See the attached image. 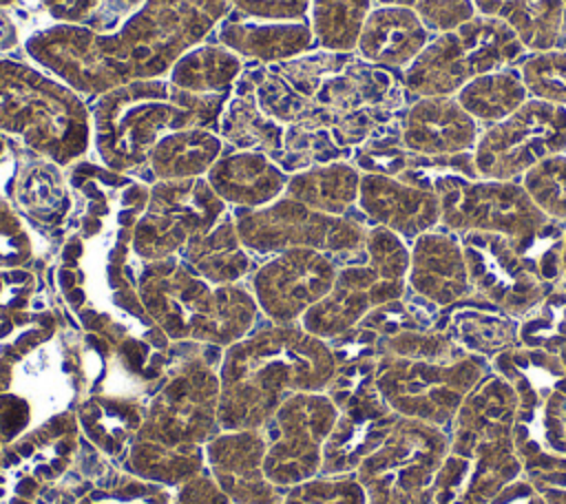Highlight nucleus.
Returning a JSON list of instances; mask_svg holds the SVG:
<instances>
[{"instance_id": "9d476101", "label": "nucleus", "mask_w": 566, "mask_h": 504, "mask_svg": "<svg viewBox=\"0 0 566 504\" xmlns=\"http://www.w3.org/2000/svg\"><path fill=\"white\" fill-rule=\"evenodd\" d=\"M442 223L453 232H493L509 237L522 252L548 228V217L520 181L455 177L438 195Z\"/></svg>"}, {"instance_id": "37998d69", "label": "nucleus", "mask_w": 566, "mask_h": 504, "mask_svg": "<svg viewBox=\"0 0 566 504\" xmlns=\"http://www.w3.org/2000/svg\"><path fill=\"white\" fill-rule=\"evenodd\" d=\"M170 504H232L210 473H199L177 486Z\"/></svg>"}, {"instance_id": "a18cd8bd", "label": "nucleus", "mask_w": 566, "mask_h": 504, "mask_svg": "<svg viewBox=\"0 0 566 504\" xmlns=\"http://www.w3.org/2000/svg\"><path fill=\"white\" fill-rule=\"evenodd\" d=\"M4 153H7V135L0 133V161L4 159Z\"/></svg>"}, {"instance_id": "ddd939ff", "label": "nucleus", "mask_w": 566, "mask_h": 504, "mask_svg": "<svg viewBox=\"0 0 566 504\" xmlns=\"http://www.w3.org/2000/svg\"><path fill=\"white\" fill-rule=\"evenodd\" d=\"M336 261L312 248H290L256 267L250 292L272 323H298L303 314L325 298L336 283Z\"/></svg>"}, {"instance_id": "4c0bfd02", "label": "nucleus", "mask_w": 566, "mask_h": 504, "mask_svg": "<svg viewBox=\"0 0 566 504\" xmlns=\"http://www.w3.org/2000/svg\"><path fill=\"white\" fill-rule=\"evenodd\" d=\"M33 256L31 237L20 217L0 201V267H22Z\"/></svg>"}, {"instance_id": "7c9ffc66", "label": "nucleus", "mask_w": 566, "mask_h": 504, "mask_svg": "<svg viewBox=\"0 0 566 504\" xmlns=\"http://www.w3.org/2000/svg\"><path fill=\"white\" fill-rule=\"evenodd\" d=\"M460 106L482 126H493L513 115L526 99V86L517 66L478 75L455 93Z\"/></svg>"}, {"instance_id": "a19ab883", "label": "nucleus", "mask_w": 566, "mask_h": 504, "mask_svg": "<svg viewBox=\"0 0 566 504\" xmlns=\"http://www.w3.org/2000/svg\"><path fill=\"white\" fill-rule=\"evenodd\" d=\"M35 290V276L22 267L0 270V314H13L27 307Z\"/></svg>"}, {"instance_id": "72a5a7b5", "label": "nucleus", "mask_w": 566, "mask_h": 504, "mask_svg": "<svg viewBox=\"0 0 566 504\" xmlns=\"http://www.w3.org/2000/svg\"><path fill=\"white\" fill-rule=\"evenodd\" d=\"M528 99L566 106V49L526 53L517 64Z\"/></svg>"}, {"instance_id": "f8f14e48", "label": "nucleus", "mask_w": 566, "mask_h": 504, "mask_svg": "<svg viewBox=\"0 0 566 504\" xmlns=\"http://www.w3.org/2000/svg\"><path fill=\"white\" fill-rule=\"evenodd\" d=\"M557 153H566V106L526 99L506 119L482 128L473 161L482 179L515 181Z\"/></svg>"}, {"instance_id": "39448f33", "label": "nucleus", "mask_w": 566, "mask_h": 504, "mask_svg": "<svg viewBox=\"0 0 566 504\" xmlns=\"http://www.w3.org/2000/svg\"><path fill=\"white\" fill-rule=\"evenodd\" d=\"M0 133L62 168L93 144L91 111L80 93L40 66L0 55Z\"/></svg>"}, {"instance_id": "20e7f679", "label": "nucleus", "mask_w": 566, "mask_h": 504, "mask_svg": "<svg viewBox=\"0 0 566 504\" xmlns=\"http://www.w3.org/2000/svg\"><path fill=\"white\" fill-rule=\"evenodd\" d=\"M228 11V0H142L115 31H95V46L113 86L166 77Z\"/></svg>"}, {"instance_id": "9b49d317", "label": "nucleus", "mask_w": 566, "mask_h": 504, "mask_svg": "<svg viewBox=\"0 0 566 504\" xmlns=\"http://www.w3.org/2000/svg\"><path fill=\"white\" fill-rule=\"evenodd\" d=\"M338 407L323 393H294L261 427L265 438V475L279 489L316 477L323 449L336 424Z\"/></svg>"}, {"instance_id": "09e8293b", "label": "nucleus", "mask_w": 566, "mask_h": 504, "mask_svg": "<svg viewBox=\"0 0 566 504\" xmlns=\"http://www.w3.org/2000/svg\"><path fill=\"white\" fill-rule=\"evenodd\" d=\"M564 4H566V0H564Z\"/></svg>"}, {"instance_id": "58836bf2", "label": "nucleus", "mask_w": 566, "mask_h": 504, "mask_svg": "<svg viewBox=\"0 0 566 504\" xmlns=\"http://www.w3.org/2000/svg\"><path fill=\"white\" fill-rule=\"evenodd\" d=\"M245 20L263 22H305L310 0H228Z\"/></svg>"}, {"instance_id": "f257e3e1", "label": "nucleus", "mask_w": 566, "mask_h": 504, "mask_svg": "<svg viewBox=\"0 0 566 504\" xmlns=\"http://www.w3.org/2000/svg\"><path fill=\"white\" fill-rule=\"evenodd\" d=\"M217 374L219 429H261L290 396L325 391L336 376V358L301 323H272L228 345Z\"/></svg>"}, {"instance_id": "a211bd4d", "label": "nucleus", "mask_w": 566, "mask_h": 504, "mask_svg": "<svg viewBox=\"0 0 566 504\" xmlns=\"http://www.w3.org/2000/svg\"><path fill=\"white\" fill-rule=\"evenodd\" d=\"M358 208L376 225L402 239H416L433 230L442 219V206L436 192L380 172L360 175Z\"/></svg>"}, {"instance_id": "aec40b11", "label": "nucleus", "mask_w": 566, "mask_h": 504, "mask_svg": "<svg viewBox=\"0 0 566 504\" xmlns=\"http://www.w3.org/2000/svg\"><path fill=\"white\" fill-rule=\"evenodd\" d=\"M431 38V29L413 9L378 4L363 22L356 53L376 66L405 71Z\"/></svg>"}, {"instance_id": "dca6fc26", "label": "nucleus", "mask_w": 566, "mask_h": 504, "mask_svg": "<svg viewBox=\"0 0 566 504\" xmlns=\"http://www.w3.org/2000/svg\"><path fill=\"white\" fill-rule=\"evenodd\" d=\"M206 466L232 504H281L285 489L265 475V438L261 429L219 431L206 444Z\"/></svg>"}, {"instance_id": "1a4fd4ad", "label": "nucleus", "mask_w": 566, "mask_h": 504, "mask_svg": "<svg viewBox=\"0 0 566 504\" xmlns=\"http://www.w3.org/2000/svg\"><path fill=\"white\" fill-rule=\"evenodd\" d=\"M228 203L210 188L206 177L155 181L148 203L130 228V250L142 261L179 256L197 237L212 230Z\"/></svg>"}, {"instance_id": "f03ea898", "label": "nucleus", "mask_w": 566, "mask_h": 504, "mask_svg": "<svg viewBox=\"0 0 566 504\" xmlns=\"http://www.w3.org/2000/svg\"><path fill=\"white\" fill-rule=\"evenodd\" d=\"M228 97L195 95L168 77L122 84L95 97L91 108L95 155L113 172L139 170L164 135L192 126L217 130Z\"/></svg>"}, {"instance_id": "c756f323", "label": "nucleus", "mask_w": 566, "mask_h": 504, "mask_svg": "<svg viewBox=\"0 0 566 504\" xmlns=\"http://www.w3.org/2000/svg\"><path fill=\"white\" fill-rule=\"evenodd\" d=\"M75 418L99 453L117 455L135 438L144 411L137 400L126 396H93L77 405Z\"/></svg>"}, {"instance_id": "5701e85b", "label": "nucleus", "mask_w": 566, "mask_h": 504, "mask_svg": "<svg viewBox=\"0 0 566 504\" xmlns=\"http://www.w3.org/2000/svg\"><path fill=\"white\" fill-rule=\"evenodd\" d=\"M226 141L217 130L192 126L164 135L150 150L146 170L155 181H177L206 177L223 155Z\"/></svg>"}, {"instance_id": "c03bdc74", "label": "nucleus", "mask_w": 566, "mask_h": 504, "mask_svg": "<svg viewBox=\"0 0 566 504\" xmlns=\"http://www.w3.org/2000/svg\"><path fill=\"white\" fill-rule=\"evenodd\" d=\"M22 29L9 9H0V55L11 53L22 44Z\"/></svg>"}, {"instance_id": "cd10ccee", "label": "nucleus", "mask_w": 566, "mask_h": 504, "mask_svg": "<svg viewBox=\"0 0 566 504\" xmlns=\"http://www.w3.org/2000/svg\"><path fill=\"white\" fill-rule=\"evenodd\" d=\"M13 201L33 221L60 225L73 206L62 166L46 157L29 159L15 175Z\"/></svg>"}, {"instance_id": "de8ad7c7", "label": "nucleus", "mask_w": 566, "mask_h": 504, "mask_svg": "<svg viewBox=\"0 0 566 504\" xmlns=\"http://www.w3.org/2000/svg\"><path fill=\"white\" fill-rule=\"evenodd\" d=\"M20 0H0V9H9V7H13V4H18Z\"/></svg>"}, {"instance_id": "7ed1b4c3", "label": "nucleus", "mask_w": 566, "mask_h": 504, "mask_svg": "<svg viewBox=\"0 0 566 504\" xmlns=\"http://www.w3.org/2000/svg\"><path fill=\"white\" fill-rule=\"evenodd\" d=\"M137 296L159 332L175 343L226 349L252 332L259 314L248 287L212 285L181 256L146 261L137 276Z\"/></svg>"}, {"instance_id": "c9c22d12", "label": "nucleus", "mask_w": 566, "mask_h": 504, "mask_svg": "<svg viewBox=\"0 0 566 504\" xmlns=\"http://www.w3.org/2000/svg\"><path fill=\"white\" fill-rule=\"evenodd\" d=\"M281 504H365V489L352 477H310L285 489Z\"/></svg>"}, {"instance_id": "f704fd0d", "label": "nucleus", "mask_w": 566, "mask_h": 504, "mask_svg": "<svg viewBox=\"0 0 566 504\" xmlns=\"http://www.w3.org/2000/svg\"><path fill=\"white\" fill-rule=\"evenodd\" d=\"M520 183L548 219L566 221V153L542 159Z\"/></svg>"}, {"instance_id": "4be33fe9", "label": "nucleus", "mask_w": 566, "mask_h": 504, "mask_svg": "<svg viewBox=\"0 0 566 504\" xmlns=\"http://www.w3.org/2000/svg\"><path fill=\"white\" fill-rule=\"evenodd\" d=\"M219 44L237 53L241 60L259 64H276L316 49L310 20L305 22H263L239 20L223 22L217 29Z\"/></svg>"}, {"instance_id": "a878e982", "label": "nucleus", "mask_w": 566, "mask_h": 504, "mask_svg": "<svg viewBox=\"0 0 566 504\" xmlns=\"http://www.w3.org/2000/svg\"><path fill=\"white\" fill-rule=\"evenodd\" d=\"M360 175L356 164L347 159L310 166L290 175L285 197L312 210L345 217L352 206H358Z\"/></svg>"}, {"instance_id": "412c9836", "label": "nucleus", "mask_w": 566, "mask_h": 504, "mask_svg": "<svg viewBox=\"0 0 566 504\" xmlns=\"http://www.w3.org/2000/svg\"><path fill=\"white\" fill-rule=\"evenodd\" d=\"M290 175L265 153L232 150L206 172L210 188L239 210L263 208L285 195Z\"/></svg>"}, {"instance_id": "49530a36", "label": "nucleus", "mask_w": 566, "mask_h": 504, "mask_svg": "<svg viewBox=\"0 0 566 504\" xmlns=\"http://www.w3.org/2000/svg\"><path fill=\"white\" fill-rule=\"evenodd\" d=\"M562 270L566 274V234H564V241H562Z\"/></svg>"}, {"instance_id": "393cba45", "label": "nucleus", "mask_w": 566, "mask_h": 504, "mask_svg": "<svg viewBox=\"0 0 566 504\" xmlns=\"http://www.w3.org/2000/svg\"><path fill=\"white\" fill-rule=\"evenodd\" d=\"M179 256L212 285L239 283L250 272L252 263V254L241 243L230 210L212 230L192 239Z\"/></svg>"}, {"instance_id": "bb28decb", "label": "nucleus", "mask_w": 566, "mask_h": 504, "mask_svg": "<svg viewBox=\"0 0 566 504\" xmlns=\"http://www.w3.org/2000/svg\"><path fill=\"white\" fill-rule=\"evenodd\" d=\"M217 133L234 150H259L276 159L283 148L285 126L265 115L252 93L237 80L219 115Z\"/></svg>"}, {"instance_id": "e433bc0d", "label": "nucleus", "mask_w": 566, "mask_h": 504, "mask_svg": "<svg viewBox=\"0 0 566 504\" xmlns=\"http://www.w3.org/2000/svg\"><path fill=\"white\" fill-rule=\"evenodd\" d=\"M376 2L413 9L431 29V33L449 31L475 15L471 0H376Z\"/></svg>"}, {"instance_id": "6ab92c4d", "label": "nucleus", "mask_w": 566, "mask_h": 504, "mask_svg": "<svg viewBox=\"0 0 566 504\" xmlns=\"http://www.w3.org/2000/svg\"><path fill=\"white\" fill-rule=\"evenodd\" d=\"M407 276L413 292L433 305L455 303L471 292L464 248L444 230L416 237Z\"/></svg>"}, {"instance_id": "f3484780", "label": "nucleus", "mask_w": 566, "mask_h": 504, "mask_svg": "<svg viewBox=\"0 0 566 504\" xmlns=\"http://www.w3.org/2000/svg\"><path fill=\"white\" fill-rule=\"evenodd\" d=\"M482 126L453 97H416L400 122V144L418 157H453L473 153Z\"/></svg>"}, {"instance_id": "6e6552de", "label": "nucleus", "mask_w": 566, "mask_h": 504, "mask_svg": "<svg viewBox=\"0 0 566 504\" xmlns=\"http://www.w3.org/2000/svg\"><path fill=\"white\" fill-rule=\"evenodd\" d=\"M234 223L241 243L256 256L279 254L290 248H312L332 259L365 252L367 230L360 223L312 210L285 195L263 208L239 210Z\"/></svg>"}, {"instance_id": "2eb2a0df", "label": "nucleus", "mask_w": 566, "mask_h": 504, "mask_svg": "<svg viewBox=\"0 0 566 504\" xmlns=\"http://www.w3.org/2000/svg\"><path fill=\"white\" fill-rule=\"evenodd\" d=\"M24 53L80 95L99 97L113 82L95 46V31L84 24H44L27 33Z\"/></svg>"}, {"instance_id": "0eeeda50", "label": "nucleus", "mask_w": 566, "mask_h": 504, "mask_svg": "<svg viewBox=\"0 0 566 504\" xmlns=\"http://www.w3.org/2000/svg\"><path fill=\"white\" fill-rule=\"evenodd\" d=\"M208 347V345H206ZM203 351L184 356L153 396L133 440L168 449H201L219 433V363Z\"/></svg>"}, {"instance_id": "4468645a", "label": "nucleus", "mask_w": 566, "mask_h": 504, "mask_svg": "<svg viewBox=\"0 0 566 504\" xmlns=\"http://www.w3.org/2000/svg\"><path fill=\"white\" fill-rule=\"evenodd\" d=\"M462 248L471 287L509 312L531 309L544 294L542 272L502 234L464 232Z\"/></svg>"}, {"instance_id": "2f4dec72", "label": "nucleus", "mask_w": 566, "mask_h": 504, "mask_svg": "<svg viewBox=\"0 0 566 504\" xmlns=\"http://www.w3.org/2000/svg\"><path fill=\"white\" fill-rule=\"evenodd\" d=\"M203 447L181 451L148 440H133L126 458V469L130 475L159 486H181L190 477L203 473Z\"/></svg>"}, {"instance_id": "423d86ee", "label": "nucleus", "mask_w": 566, "mask_h": 504, "mask_svg": "<svg viewBox=\"0 0 566 504\" xmlns=\"http://www.w3.org/2000/svg\"><path fill=\"white\" fill-rule=\"evenodd\" d=\"M526 53L509 24L475 13L449 31L433 33L402 71V84L416 97H453L478 75L517 66Z\"/></svg>"}, {"instance_id": "b1692460", "label": "nucleus", "mask_w": 566, "mask_h": 504, "mask_svg": "<svg viewBox=\"0 0 566 504\" xmlns=\"http://www.w3.org/2000/svg\"><path fill=\"white\" fill-rule=\"evenodd\" d=\"M471 4L475 13L509 24L528 53L555 49L566 33L564 0H471Z\"/></svg>"}, {"instance_id": "c85d7f7f", "label": "nucleus", "mask_w": 566, "mask_h": 504, "mask_svg": "<svg viewBox=\"0 0 566 504\" xmlns=\"http://www.w3.org/2000/svg\"><path fill=\"white\" fill-rule=\"evenodd\" d=\"M245 71L243 60L223 44H197L168 71V80L195 95H230Z\"/></svg>"}, {"instance_id": "ea45409f", "label": "nucleus", "mask_w": 566, "mask_h": 504, "mask_svg": "<svg viewBox=\"0 0 566 504\" xmlns=\"http://www.w3.org/2000/svg\"><path fill=\"white\" fill-rule=\"evenodd\" d=\"M108 0H33V7L44 15V24H84L102 11Z\"/></svg>"}, {"instance_id": "473e14b6", "label": "nucleus", "mask_w": 566, "mask_h": 504, "mask_svg": "<svg viewBox=\"0 0 566 504\" xmlns=\"http://www.w3.org/2000/svg\"><path fill=\"white\" fill-rule=\"evenodd\" d=\"M371 9L374 0H310V27L316 49L354 53Z\"/></svg>"}, {"instance_id": "79ce46f5", "label": "nucleus", "mask_w": 566, "mask_h": 504, "mask_svg": "<svg viewBox=\"0 0 566 504\" xmlns=\"http://www.w3.org/2000/svg\"><path fill=\"white\" fill-rule=\"evenodd\" d=\"M33 416L29 398L15 393H0V449L27 431Z\"/></svg>"}]
</instances>
